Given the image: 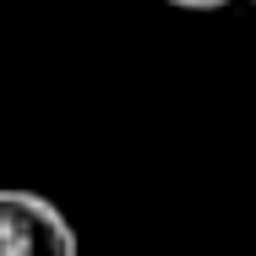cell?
I'll return each mask as SVG.
<instances>
[{"instance_id":"cell-1","label":"cell","mask_w":256,"mask_h":256,"mask_svg":"<svg viewBox=\"0 0 256 256\" xmlns=\"http://www.w3.org/2000/svg\"><path fill=\"white\" fill-rule=\"evenodd\" d=\"M0 256H76V229L38 191H0Z\"/></svg>"},{"instance_id":"cell-2","label":"cell","mask_w":256,"mask_h":256,"mask_svg":"<svg viewBox=\"0 0 256 256\" xmlns=\"http://www.w3.org/2000/svg\"><path fill=\"white\" fill-rule=\"evenodd\" d=\"M169 6H180V11H218V6H229V0H169Z\"/></svg>"},{"instance_id":"cell-3","label":"cell","mask_w":256,"mask_h":256,"mask_svg":"<svg viewBox=\"0 0 256 256\" xmlns=\"http://www.w3.org/2000/svg\"><path fill=\"white\" fill-rule=\"evenodd\" d=\"M251 6H256V0H251Z\"/></svg>"}]
</instances>
